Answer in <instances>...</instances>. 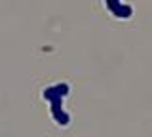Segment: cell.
Listing matches in <instances>:
<instances>
[{"mask_svg": "<svg viewBox=\"0 0 152 137\" xmlns=\"http://www.w3.org/2000/svg\"><path fill=\"white\" fill-rule=\"evenodd\" d=\"M69 93V86L66 84H59V86H53V88H48L44 89V97L51 103V114L59 124H69V116L61 111V103H63V97Z\"/></svg>", "mask_w": 152, "mask_h": 137, "instance_id": "1", "label": "cell"}]
</instances>
